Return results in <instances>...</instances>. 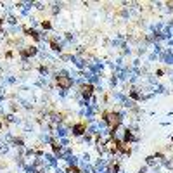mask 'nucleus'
<instances>
[{"label": "nucleus", "instance_id": "f257e3e1", "mask_svg": "<svg viewBox=\"0 0 173 173\" xmlns=\"http://www.w3.org/2000/svg\"><path fill=\"white\" fill-rule=\"evenodd\" d=\"M57 81H59V83H61L62 86H66V88H67L69 85H71V80H69L67 76H64V75H62V76H59V80H57Z\"/></svg>", "mask_w": 173, "mask_h": 173}, {"label": "nucleus", "instance_id": "f03ea898", "mask_svg": "<svg viewBox=\"0 0 173 173\" xmlns=\"http://www.w3.org/2000/svg\"><path fill=\"white\" fill-rule=\"evenodd\" d=\"M90 92H92V86H85V94L86 95H90Z\"/></svg>", "mask_w": 173, "mask_h": 173}]
</instances>
